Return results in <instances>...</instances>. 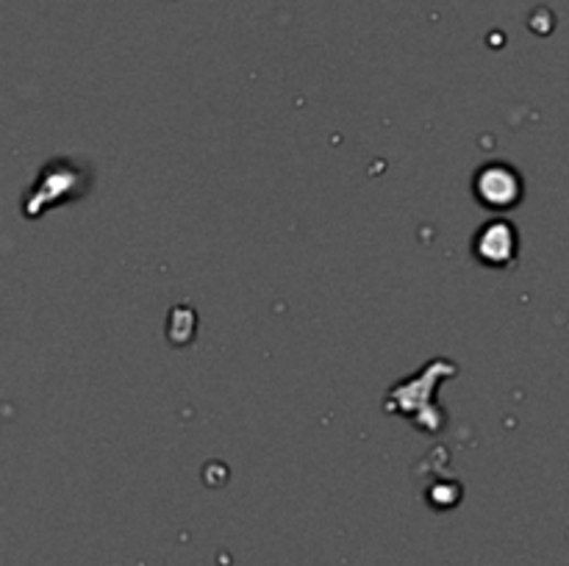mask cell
I'll return each mask as SVG.
<instances>
[{
  "label": "cell",
  "instance_id": "6da1fadb",
  "mask_svg": "<svg viewBox=\"0 0 569 566\" xmlns=\"http://www.w3.org/2000/svg\"><path fill=\"white\" fill-rule=\"evenodd\" d=\"M83 189H87V169H76L72 162H54L51 167L42 169L40 181L25 200V211L34 220L36 214L47 211L51 206L81 198Z\"/></svg>",
  "mask_w": 569,
  "mask_h": 566
},
{
  "label": "cell",
  "instance_id": "7a4b0ae2",
  "mask_svg": "<svg viewBox=\"0 0 569 566\" xmlns=\"http://www.w3.org/2000/svg\"><path fill=\"white\" fill-rule=\"evenodd\" d=\"M476 195L487 209L503 211L520 203L523 198V181L516 176V169L509 164H489L478 173Z\"/></svg>",
  "mask_w": 569,
  "mask_h": 566
},
{
  "label": "cell",
  "instance_id": "3957f363",
  "mask_svg": "<svg viewBox=\"0 0 569 566\" xmlns=\"http://www.w3.org/2000/svg\"><path fill=\"white\" fill-rule=\"evenodd\" d=\"M476 253L483 264L492 267H505L516 256V231L509 222H492L478 234Z\"/></svg>",
  "mask_w": 569,
  "mask_h": 566
}]
</instances>
